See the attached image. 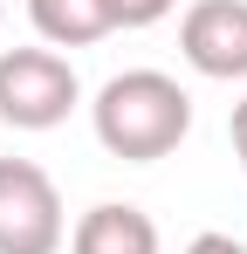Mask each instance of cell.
I'll use <instances>...</instances> for the list:
<instances>
[{
  "instance_id": "cell-4",
  "label": "cell",
  "mask_w": 247,
  "mask_h": 254,
  "mask_svg": "<svg viewBox=\"0 0 247 254\" xmlns=\"http://www.w3.org/2000/svg\"><path fill=\"white\" fill-rule=\"evenodd\" d=\"M179 55L206 83H247V0H192L179 21Z\"/></svg>"
},
{
  "instance_id": "cell-3",
  "label": "cell",
  "mask_w": 247,
  "mask_h": 254,
  "mask_svg": "<svg viewBox=\"0 0 247 254\" xmlns=\"http://www.w3.org/2000/svg\"><path fill=\"white\" fill-rule=\"evenodd\" d=\"M62 192L35 158H0V254H62Z\"/></svg>"
},
{
  "instance_id": "cell-10",
  "label": "cell",
  "mask_w": 247,
  "mask_h": 254,
  "mask_svg": "<svg viewBox=\"0 0 247 254\" xmlns=\"http://www.w3.org/2000/svg\"><path fill=\"white\" fill-rule=\"evenodd\" d=\"M0 14H7V7H0Z\"/></svg>"
},
{
  "instance_id": "cell-2",
  "label": "cell",
  "mask_w": 247,
  "mask_h": 254,
  "mask_svg": "<svg viewBox=\"0 0 247 254\" xmlns=\"http://www.w3.org/2000/svg\"><path fill=\"white\" fill-rule=\"evenodd\" d=\"M82 103L76 62L62 48H0V124L14 130H55Z\"/></svg>"
},
{
  "instance_id": "cell-9",
  "label": "cell",
  "mask_w": 247,
  "mask_h": 254,
  "mask_svg": "<svg viewBox=\"0 0 247 254\" xmlns=\"http://www.w3.org/2000/svg\"><path fill=\"white\" fill-rule=\"evenodd\" d=\"M227 130H234V158H241V172H247V96L234 103V117H227Z\"/></svg>"
},
{
  "instance_id": "cell-7",
  "label": "cell",
  "mask_w": 247,
  "mask_h": 254,
  "mask_svg": "<svg viewBox=\"0 0 247 254\" xmlns=\"http://www.w3.org/2000/svg\"><path fill=\"white\" fill-rule=\"evenodd\" d=\"M172 7H179V0H110V21H117V28H151Z\"/></svg>"
},
{
  "instance_id": "cell-6",
  "label": "cell",
  "mask_w": 247,
  "mask_h": 254,
  "mask_svg": "<svg viewBox=\"0 0 247 254\" xmlns=\"http://www.w3.org/2000/svg\"><path fill=\"white\" fill-rule=\"evenodd\" d=\"M28 21L48 48H89L103 35H117L110 0H28Z\"/></svg>"
},
{
  "instance_id": "cell-8",
  "label": "cell",
  "mask_w": 247,
  "mask_h": 254,
  "mask_svg": "<svg viewBox=\"0 0 247 254\" xmlns=\"http://www.w3.org/2000/svg\"><path fill=\"white\" fill-rule=\"evenodd\" d=\"M185 254H247L234 234H199V241H185Z\"/></svg>"
},
{
  "instance_id": "cell-5",
  "label": "cell",
  "mask_w": 247,
  "mask_h": 254,
  "mask_svg": "<svg viewBox=\"0 0 247 254\" xmlns=\"http://www.w3.org/2000/svg\"><path fill=\"white\" fill-rule=\"evenodd\" d=\"M69 254H158V220H151L144 206L103 199V206H89L76 220Z\"/></svg>"
},
{
  "instance_id": "cell-1",
  "label": "cell",
  "mask_w": 247,
  "mask_h": 254,
  "mask_svg": "<svg viewBox=\"0 0 247 254\" xmlns=\"http://www.w3.org/2000/svg\"><path fill=\"white\" fill-rule=\"evenodd\" d=\"M89 124H96V144L124 158V165H158L185 144L192 130V96L179 89V76L165 69H124L96 89L89 103Z\"/></svg>"
}]
</instances>
